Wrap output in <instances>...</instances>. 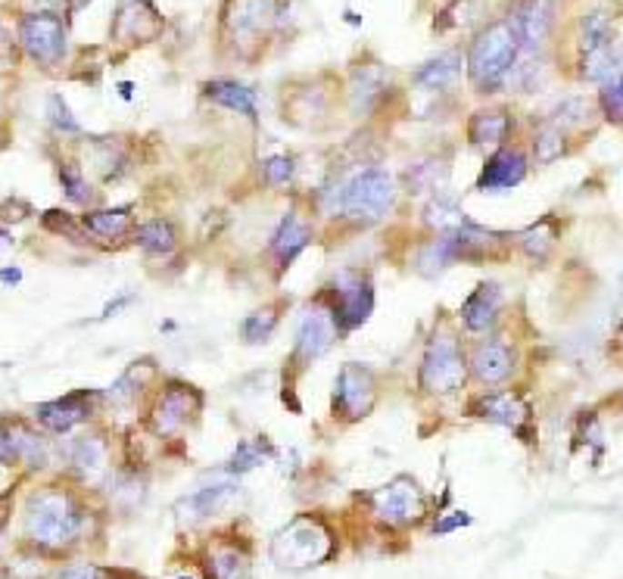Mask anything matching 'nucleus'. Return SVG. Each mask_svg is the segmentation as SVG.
Here are the masks:
<instances>
[{
	"label": "nucleus",
	"mask_w": 623,
	"mask_h": 579,
	"mask_svg": "<svg viewBox=\"0 0 623 579\" xmlns=\"http://www.w3.org/2000/svg\"><path fill=\"white\" fill-rule=\"evenodd\" d=\"M520 60V41L508 19H496L487 28L474 35L467 47V78L477 94H493L502 85H508V75Z\"/></svg>",
	"instance_id": "obj_1"
},
{
	"label": "nucleus",
	"mask_w": 623,
	"mask_h": 579,
	"mask_svg": "<svg viewBox=\"0 0 623 579\" xmlns=\"http://www.w3.org/2000/svg\"><path fill=\"white\" fill-rule=\"evenodd\" d=\"M85 526V511L69 493L60 489H44L35 493L25 511V530L35 545L63 548L78 539Z\"/></svg>",
	"instance_id": "obj_2"
},
{
	"label": "nucleus",
	"mask_w": 623,
	"mask_h": 579,
	"mask_svg": "<svg viewBox=\"0 0 623 579\" xmlns=\"http://www.w3.org/2000/svg\"><path fill=\"white\" fill-rule=\"evenodd\" d=\"M334 554V536L318 517L299 514L293 517L277 536L271 539V558L277 567L287 570H306L315 564L327 561Z\"/></svg>",
	"instance_id": "obj_3"
},
{
	"label": "nucleus",
	"mask_w": 623,
	"mask_h": 579,
	"mask_svg": "<svg viewBox=\"0 0 623 579\" xmlns=\"http://www.w3.org/2000/svg\"><path fill=\"white\" fill-rule=\"evenodd\" d=\"M393 200H396L393 175L380 165H371V168H362L353 181L343 185L340 212L347 218H353V222L371 225V222H380L390 212Z\"/></svg>",
	"instance_id": "obj_4"
},
{
	"label": "nucleus",
	"mask_w": 623,
	"mask_h": 579,
	"mask_svg": "<svg viewBox=\"0 0 623 579\" xmlns=\"http://www.w3.org/2000/svg\"><path fill=\"white\" fill-rule=\"evenodd\" d=\"M467 380V358L456 334H434L421 358V386L434 395H452Z\"/></svg>",
	"instance_id": "obj_5"
},
{
	"label": "nucleus",
	"mask_w": 623,
	"mask_h": 579,
	"mask_svg": "<svg viewBox=\"0 0 623 579\" xmlns=\"http://www.w3.org/2000/svg\"><path fill=\"white\" fill-rule=\"evenodd\" d=\"M19 41L32 60H38L44 65H56L65 56L69 35H65V22L60 13L38 10V13H28L19 22Z\"/></svg>",
	"instance_id": "obj_6"
},
{
	"label": "nucleus",
	"mask_w": 623,
	"mask_h": 579,
	"mask_svg": "<svg viewBox=\"0 0 623 579\" xmlns=\"http://www.w3.org/2000/svg\"><path fill=\"white\" fill-rule=\"evenodd\" d=\"M371 511L374 517L390 526H408L424 517L427 502H424L421 486H417L412 476H396L387 486L371 493Z\"/></svg>",
	"instance_id": "obj_7"
},
{
	"label": "nucleus",
	"mask_w": 623,
	"mask_h": 579,
	"mask_svg": "<svg viewBox=\"0 0 623 579\" xmlns=\"http://www.w3.org/2000/svg\"><path fill=\"white\" fill-rule=\"evenodd\" d=\"M334 321L340 331H356L374 312V287L365 275L358 271H340L334 277Z\"/></svg>",
	"instance_id": "obj_8"
},
{
	"label": "nucleus",
	"mask_w": 623,
	"mask_h": 579,
	"mask_svg": "<svg viewBox=\"0 0 623 579\" xmlns=\"http://www.w3.org/2000/svg\"><path fill=\"white\" fill-rule=\"evenodd\" d=\"M374 399H377V377H374V371L356 362L343 364L334 384V412L347 417V421H358V417H365L374 408Z\"/></svg>",
	"instance_id": "obj_9"
},
{
	"label": "nucleus",
	"mask_w": 623,
	"mask_h": 579,
	"mask_svg": "<svg viewBox=\"0 0 623 579\" xmlns=\"http://www.w3.org/2000/svg\"><path fill=\"white\" fill-rule=\"evenodd\" d=\"M505 19L520 41V56H539L555 25V0H517Z\"/></svg>",
	"instance_id": "obj_10"
},
{
	"label": "nucleus",
	"mask_w": 623,
	"mask_h": 579,
	"mask_svg": "<svg viewBox=\"0 0 623 579\" xmlns=\"http://www.w3.org/2000/svg\"><path fill=\"white\" fill-rule=\"evenodd\" d=\"M196 412H200V393H196L194 386L172 380V384H166V390L159 393L156 405H153L150 424L159 436H172V434H178L181 427H187V421Z\"/></svg>",
	"instance_id": "obj_11"
},
{
	"label": "nucleus",
	"mask_w": 623,
	"mask_h": 579,
	"mask_svg": "<svg viewBox=\"0 0 623 579\" xmlns=\"http://www.w3.org/2000/svg\"><path fill=\"white\" fill-rule=\"evenodd\" d=\"M527 178V156L517 146H498L493 156L483 163V172L477 178L480 194H505L517 187Z\"/></svg>",
	"instance_id": "obj_12"
},
{
	"label": "nucleus",
	"mask_w": 623,
	"mask_h": 579,
	"mask_svg": "<svg viewBox=\"0 0 623 579\" xmlns=\"http://www.w3.org/2000/svg\"><path fill=\"white\" fill-rule=\"evenodd\" d=\"M337 334H340V327H337L331 309H309L296 327V358L299 362L321 358L334 346Z\"/></svg>",
	"instance_id": "obj_13"
},
{
	"label": "nucleus",
	"mask_w": 623,
	"mask_h": 579,
	"mask_svg": "<svg viewBox=\"0 0 623 579\" xmlns=\"http://www.w3.org/2000/svg\"><path fill=\"white\" fill-rule=\"evenodd\" d=\"M515 362H517L515 349H511L505 340H480L477 346H474L471 358H467V371H471L480 384L496 386V384H505V380L515 374Z\"/></svg>",
	"instance_id": "obj_14"
},
{
	"label": "nucleus",
	"mask_w": 623,
	"mask_h": 579,
	"mask_svg": "<svg viewBox=\"0 0 623 579\" xmlns=\"http://www.w3.org/2000/svg\"><path fill=\"white\" fill-rule=\"evenodd\" d=\"M163 28V19L153 10L150 0H122L119 13H116V38L122 44H146L153 41Z\"/></svg>",
	"instance_id": "obj_15"
},
{
	"label": "nucleus",
	"mask_w": 623,
	"mask_h": 579,
	"mask_svg": "<svg viewBox=\"0 0 623 579\" xmlns=\"http://www.w3.org/2000/svg\"><path fill=\"white\" fill-rule=\"evenodd\" d=\"M94 399H97V393L78 390V393L63 395V399H56V402H44V405L35 408V414H38V421L47 430H54V434H69L75 424H82L85 417H91V402Z\"/></svg>",
	"instance_id": "obj_16"
},
{
	"label": "nucleus",
	"mask_w": 623,
	"mask_h": 579,
	"mask_svg": "<svg viewBox=\"0 0 623 579\" xmlns=\"http://www.w3.org/2000/svg\"><path fill=\"white\" fill-rule=\"evenodd\" d=\"M474 417H483V421L489 424H498V427H511L517 430L520 424L527 421V405L524 399H520L517 393L505 390V393H480L477 399L471 402V408H467Z\"/></svg>",
	"instance_id": "obj_17"
},
{
	"label": "nucleus",
	"mask_w": 623,
	"mask_h": 579,
	"mask_svg": "<svg viewBox=\"0 0 623 579\" xmlns=\"http://www.w3.org/2000/svg\"><path fill=\"white\" fill-rule=\"evenodd\" d=\"M498 312H502V287L496 281L477 284V290H471V296L461 303V321L474 334L489 331L496 324Z\"/></svg>",
	"instance_id": "obj_18"
},
{
	"label": "nucleus",
	"mask_w": 623,
	"mask_h": 579,
	"mask_svg": "<svg viewBox=\"0 0 623 579\" xmlns=\"http://www.w3.org/2000/svg\"><path fill=\"white\" fill-rule=\"evenodd\" d=\"M275 0H228L225 25L234 35H262L275 22Z\"/></svg>",
	"instance_id": "obj_19"
},
{
	"label": "nucleus",
	"mask_w": 623,
	"mask_h": 579,
	"mask_svg": "<svg viewBox=\"0 0 623 579\" xmlns=\"http://www.w3.org/2000/svg\"><path fill=\"white\" fill-rule=\"evenodd\" d=\"M309 244H312V228L296 215V212H287V215L277 222L275 234H271V255H275L281 268H290V262Z\"/></svg>",
	"instance_id": "obj_20"
},
{
	"label": "nucleus",
	"mask_w": 623,
	"mask_h": 579,
	"mask_svg": "<svg viewBox=\"0 0 623 579\" xmlns=\"http://www.w3.org/2000/svg\"><path fill=\"white\" fill-rule=\"evenodd\" d=\"M511 135V115L505 109H480L467 122V137L477 146H502Z\"/></svg>",
	"instance_id": "obj_21"
},
{
	"label": "nucleus",
	"mask_w": 623,
	"mask_h": 579,
	"mask_svg": "<svg viewBox=\"0 0 623 579\" xmlns=\"http://www.w3.org/2000/svg\"><path fill=\"white\" fill-rule=\"evenodd\" d=\"M620 69H623V44L620 41H611L598 50L580 54V78L583 82L605 85L608 78H614Z\"/></svg>",
	"instance_id": "obj_22"
},
{
	"label": "nucleus",
	"mask_w": 623,
	"mask_h": 579,
	"mask_svg": "<svg viewBox=\"0 0 623 579\" xmlns=\"http://www.w3.org/2000/svg\"><path fill=\"white\" fill-rule=\"evenodd\" d=\"M203 94L212 100V104L234 109V113L246 115V119H256V91L240 82H231V78H216L203 87Z\"/></svg>",
	"instance_id": "obj_23"
},
{
	"label": "nucleus",
	"mask_w": 623,
	"mask_h": 579,
	"mask_svg": "<svg viewBox=\"0 0 623 579\" xmlns=\"http://www.w3.org/2000/svg\"><path fill=\"white\" fill-rule=\"evenodd\" d=\"M461 75V56L458 54H443L437 60L424 63L421 69L415 72V85L424 87V91H446L458 82Z\"/></svg>",
	"instance_id": "obj_24"
},
{
	"label": "nucleus",
	"mask_w": 623,
	"mask_h": 579,
	"mask_svg": "<svg viewBox=\"0 0 623 579\" xmlns=\"http://www.w3.org/2000/svg\"><path fill=\"white\" fill-rule=\"evenodd\" d=\"M131 209L128 206H119V209H97V212H85L82 215V228L87 234H94V237L100 240H116V237H125V234L131 231Z\"/></svg>",
	"instance_id": "obj_25"
},
{
	"label": "nucleus",
	"mask_w": 623,
	"mask_h": 579,
	"mask_svg": "<svg viewBox=\"0 0 623 579\" xmlns=\"http://www.w3.org/2000/svg\"><path fill=\"white\" fill-rule=\"evenodd\" d=\"M135 240H137V246L150 255H168L175 246H178L175 225L166 222V218H150V222H144L141 228L135 231Z\"/></svg>",
	"instance_id": "obj_26"
},
{
	"label": "nucleus",
	"mask_w": 623,
	"mask_h": 579,
	"mask_svg": "<svg viewBox=\"0 0 623 579\" xmlns=\"http://www.w3.org/2000/svg\"><path fill=\"white\" fill-rule=\"evenodd\" d=\"M387 91V72L380 65H362L353 72V106L368 109Z\"/></svg>",
	"instance_id": "obj_27"
},
{
	"label": "nucleus",
	"mask_w": 623,
	"mask_h": 579,
	"mask_svg": "<svg viewBox=\"0 0 623 579\" xmlns=\"http://www.w3.org/2000/svg\"><path fill=\"white\" fill-rule=\"evenodd\" d=\"M424 222H427L430 228H437L439 234H446V231L461 228L467 218H465V212H461V206L452 200L449 194H439V190H437V196L427 203V209H424Z\"/></svg>",
	"instance_id": "obj_28"
},
{
	"label": "nucleus",
	"mask_w": 623,
	"mask_h": 579,
	"mask_svg": "<svg viewBox=\"0 0 623 579\" xmlns=\"http://www.w3.org/2000/svg\"><path fill=\"white\" fill-rule=\"evenodd\" d=\"M614 41V19L608 16V10H592L586 13L580 22V54L598 50L605 44Z\"/></svg>",
	"instance_id": "obj_29"
},
{
	"label": "nucleus",
	"mask_w": 623,
	"mask_h": 579,
	"mask_svg": "<svg viewBox=\"0 0 623 579\" xmlns=\"http://www.w3.org/2000/svg\"><path fill=\"white\" fill-rule=\"evenodd\" d=\"M564 153H568V135H564V128H558L552 122L542 125L537 137H533V159H537V165L558 163Z\"/></svg>",
	"instance_id": "obj_30"
},
{
	"label": "nucleus",
	"mask_w": 623,
	"mask_h": 579,
	"mask_svg": "<svg viewBox=\"0 0 623 579\" xmlns=\"http://www.w3.org/2000/svg\"><path fill=\"white\" fill-rule=\"evenodd\" d=\"M234 493V483H216V486H203L200 493H194L190 498L181 502V508L190 511V517H209L228 502V495Z\"/></svg>",
	"instance_id": "obj_31"
},
{
	"label": "nucleus",
	"mask_w": 623,
	"mask_h": 579,
	"mask_svg": "<svg viewBox=\"0 0 623 579\" xmlns=\"http://www.w3.org/2000/svg\"><path fill=\"white\" fill-rule=\"evenodd\" d=\"M72 464L78 467L85 476H100L106 471V445L104 439L97 436H85L75 443V449H72Z\"/></svg>",
	"instance_id": "obj_32"
},
{
	"label": "nucleus",
	"mask_w": 623,
	"mask_h": 579,
	"mask_svg": "<svg viewBox=\"0 0 623 579\" xmlns=\"http://www.w3.org/2000/svg\"><path fill=\"white\" fill-rule=\"evenodd\" d=\"M209 579H249V558L237 548H216L209 554Z\"/></svg>",
	"instance_id": "obj_33"
},
{
	"label": "nucleus",
	"mask_w": 623,
	"mask_h": 579,
	"mask_svg": "<svg viewBox=\"0 0 623 579\" xmlns=\"http://www.w3.org/2000/svg\"><path fill=\"white\" fill-rule=\"evenodd\" d=\"M449 178V168L437 159H427V163H417L408 168L406 181H408V194H427V190H437L446 185Z\"/></svg>",
	"instance_id": "obj_34"
},
{
	"label": "nucleus",
	"mask_w": 623,
	"mask_h": 579,
	"mask_svg": "<svg viewBox=\"0 0 623 579\" xmlns=\"http://www.w3.org/2000/svg\"><path fill=\"white\" fill-rule=\"evenodd\" d=\"M517 240H520V249L537 262H546L548 253L555 249V231L548 222H539V225H533V228H527Z\"/></svg>",
	"instance_id": "obj_35"
},
{
	"label": "nucleus",
	"mask_w": 623,
	"mask_h": 579,
	"mask_svg": "<svg viewBox=\"0 0 623 579\" xmlns=\"http://www.w3.org/2000/svg\"><path fill=\"white\" fill-rule=\"evenodd\" d=\"M268 455H271V449L266 443H259V439H244V443H237V449H234V455L228 458V467H225V471L228 474L253 471V467H259Z\"/></svg>",
	"instance_id": "obj_36"
},
{
	"label": "nucleus",
	"mask_w": 623,
	"mask_h": 579,
	"mask_svg": "<svg viewBox=\"0 0 623 579\" xmlns=\"http://www.w3.org/2000/svg\"><path fill=\"white\" fill-rule=\"evenodd\" d=\"M6 445H10V452L16 458H25L28 464L32 467H44V443L35 434H28V430H22V427H13V434L10 439H4Z\"/></svg>",
	"instance_id": "obj_37"
},
{
	"label": "nucleus",
	"mask_w": 623,
	"mask_h": 579,
	"mask_svg": "<svg viewBox=\"0 0 623 579\" xmlns=\"http://www.w3.org/2000/svg\"><path fill=\"white\" fill-rule=\"evenodd\" d=\"M598 106H602V115L608 122L623 125V69L602 85V91H598Z\"/></svg>",
	"instance_id": "obj_38"
},
{
	"label": "nucleus",
	"mask_w": 623,
	"mask_h": 579,
	"mask_svg": "<svg viewBox=\"0 0 623 579\" xmlns=\"http://www.w3.org/2000/svg\"><path fill=\"white\" fill-rule=\"evenodd\" d=\"M275 327H277L275 309H262V312L246 314L244 324H240V336H244L246 343H268V336L275 334Z\"/></svg>",
	"instance_id": "obj_39"
},
{
	"label": "nucleus",
	"mask_w": 623,
	"mask_h": 579,
	"mask_svg": "<svg viewBox=\"0 0 623 579\" xmlns=\"http://www.w3.org/2000/svg\"><path fill=\"white\" fill-rule=\"evenodd\" d=\"M60 185H63L65 196H69L72 203H87V200H91V187H87L85 175L78 172V165L65 163L60 168Z\"/></svg>",
	"instance_id": "obj_40"
},
{
	"label": "nucleus",
	"mask_w": 623,
	"mask_h": 579,
	"mask_svg": "<svg viewBox=\"0 0 623 579\" xmlns=\"http://www.w3.org/2000/svg\"><path fill=\"white\" fill-rule=\"evenodd\" d=\"M47 115H50V125H54L56 131H63V135H82V125L72 119L69 106H65V100L60 94H50L47 97Z\"/></svg>",
	"instance_id": "obj_41"
},
{
	"label": "nucleus",
	"mask_w": 623,
	"mask_h": 579,
	"mask_svg": "<svg viewBox=\"0 0 623 579\" xmlns=\"http://www.w3.org/2000/svg\"><path fill=\"white\" fill-rule=\"evenodd\" d=\"M262 175H266V185L271 187H284L293 181V175H296V165H293L290 156H268L266 163H262Z\"/></svg>",
	"instance_id": "obj_42"
},
{
	"label": "nucleus",
	"mask_w": 623,
	"mask_h": 579,
	"mask_svg": "<svg viewBox=\"0 0 623 579\" xmlns=\"http://www.w3.org/2000/svg\"><path fill=\"white\" fill-rule=\"evenodd\" d=\"M583 119H586V100L574 97V100H564V104L555 109L552 125H558V128L568 131L570 125H580Z\"/></svg>",
	"instance_id": "obj_43"
},
{
	"label": "nucleus",
	"mask_w": 623,
	"mask_h": 579,
	"mask_svg": "<svg viewBox=\"0 0 623 579\" xmlns=\"http://www.w3.org/2000/svg\"><path fill=\"white\" fill-rule=\"evenodd\" d=\"M44 225H47L50 231H56V234H65V237L78 240V228H75V225H72V218L65 215V212H56V209L44 212Z\"/></svg>",
	"instance_id": "obj_44"
},
{
	"label": "nucleus",
	"mask_w": 623,
	"mask_h": 579,
	"mask_svg": "<svg viewBox=\"0 0 623 579\" xmlns=\"http://www.w3.org/2000/svg\"><path fill=\"white\" fill-rule=\"evenodd\" d=\"M109 574L100 567H94V564H72L69 570H63L60 579H106Z\"/></svg>",
	"instance_id": "obj_45"
},
{
	"label": "nucleus",
	"mask_w": 623,
	"mask_h": 579,
	"mask_svg": "<svg viewBox=\"0 0 623 579\" xmlns=\"http://www.w3.org/2000/svg\"><path fill=\"white\" fill-rule=\"evenodd\" d=\"M467 524H471V514H465V511H456V514H452V517L437 520L434 533H437V536H446V533L458 530V526H467Z\"/></svg>",
	"instance_id": "obj_46"
},
{
	"label": "nucleus",
	"mask_w": 623,
	"mask_h": 579,
	"mask_svg": "<svg viewBox=\"0 0 623 579\" xmlns=\"http://www.w3.org/2000/svg\"><path fill=\"white\" fill-rule=\"evenodd\" d=\"M135 303V296H131V293H125V296H119V299H113V303H106V309H104V314H100V318H113V314H119L125 305H131Z\"/></svg>",
	"instance_id": "obj_47"
},
{
	"label": "nucleus",
	"mask_w": 623,
	"mask_h": 579,
	"mask_svg": "<svg viewBox=\"0 0 623 579\" xmlns=\"http://www.w3.org/2000/svg\"><path fill=\"white\" fill-rule=\"evenodd\" d=\"M19 281H22L19 268H4V271H0V284H6V287H10V284H19Z\"/></svg>",
	"instance_id": "obj_48"
},
{
	"label": "nucleus",
	"mask_w": 623,
	"mask_h": 579,
	"mask_svg": "<svg viewBox=\"0 0 623 579\" xmlns=\"http://www.w3.org/2000/svg\"><path fill=\"white\" fill-rule=\"evenodd\" d=\"M38 6H56V4H63V0H35Z\"/></svg>",
	"instance_id": "obj_49"
},
{
	"label": "nucleus",
	"mask_w": 623,
	"mask_h": 579,
	"mask_svg": "<svg viewBox=\"0 0 623 579\" xmlns=\"http://www.w3.org/2000/svg\"><path fill=\"white\" fill-rule=\"evenodd\" d=\"M6 244H10V234H6V231H0V246H6Z\"/></svg>",
	"instance_id": "obj_50"
},
{
	"label": "nucleus",
	"mask_w": 623,
	"mask_h": 579,
	"mask_svg": "<svg viewBox=\"0 0 623 579\" xmlns=\"http://www.w3.org/2000/svg\"><path fill=\"white\" fill-rule=\"evenodd\" d=\"M6 41V28H4V22H0V44Z\"/></svg>",
	"instance_id": "obj_51"
},
{
	"label": "nucleus",
	"mask_w": 623,
	"mask_h": 579,
	"mask_svg": "<svg viewBox=\"0 0 623 579\" xmlns=\"http://www.w3.org/2000/svg\"><path fill=\"white\" fill-rule=\"evenodd\" d=\"M620 346H623V334H620Z\"/></svg>",
	"instance_id": "obj_52"
},
{
	"label": "nucleus",
	"mask_w": 623,
	"mask_h": 579,
	"mask_svg": "<svg viewBox=\"0 0 623 579\" xmlns=\"http://www.w3.org/2000/svg\"><path fill=\"white\" fill-rule=\"evenodd\" d=\"M181 579H190V576H181Z\"/></svg>",
	"instance_id": "obj_53"
}]
</instances>
